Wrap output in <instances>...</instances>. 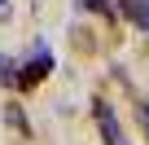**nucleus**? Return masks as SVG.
<instances>
[{"mask_svg": "<svg viewBox=\"0 0 149 145\" xmlns=\"http://www.w3.org/2000/svg\"><path fill=\"white\" fill-rule=\"evenodd\" d=\"M97 127H101L105 145H127V136H123V127H118V119H114V110L105 101H97Z\"/></svg>", "mask_w": 149, "mask_h": 145, "instance_id": "f257e3e1", "label": "nucleus"}, {"mask_svg": "<svg viewBox=\"0 0 149 145\" xmlns=\"http://www.w3.org/2000/svg\"><path fill=\"white\" fill-rule=\"evenodd\" d=\"M48 66H53V57H48V48H44V44H35V53H31V62H26V75H22V79H26V84H35V79H44V75H48Z\"/></svg>", "mask_w": 149, "mask_h": 145, "instance_id": "f03ea898", "label": "nucleus"}, {"mask_svg": "<svg viewBox=\"0 0 149 145\" xmlns=\"http://www.w3.org/2000/svg\"><path fill=\"white\" fill-rule=\"evenodd\" d=\"M9 123H13L22 136H26V119H22V110H18V106H9Z\"/></svg>", "mask_w": 149, "mask_h": 145, "instance_id": "7ed1b4c3", "label": "nucleus"}, {"mask_svg": "<svg viewBox=\"0 0 149 145\" xmlns=\"http://www.w3.org/2000/svg\"><path fill=\"white\" fill-rule=\"evenodd\" d=\"M136 114H140V127H145V136H149V101H140V106H136Z\"/></svg>", "mask_w": 149, "mask_h": 145, "instance_id": "20e7f679", "label": "nucleus"}, {"mask_svg": "<svg viewBox=\"0 0 149 145\" xmlns=\"http://www.w3.org/2000/svg\"><path fill=\"white\" fill-rule=\"evenodd\" d=\"M84 9H97V13H101V9H105V0H84Z\"/></svg>", "mask_w": 149, "mask_h": 145, "instance_id": "39448f33", "label": "nucleus"}, {"mask_svg": "<svg viewBox=\"0 0 149 145\" xmlns=\"http://www.w3.org/2000/svg\"><path fill=\"white\" fill-rule=\"evenodd\" d=\"M9 13H13V9H9V0H0V18H9Z\"/></svg>", "mask_w": 149, "mask_h": 145, "instance_id": "423d86ee", "label": "nucleus"}, {"mask_svg": "<svg viewBox=\"0 0 149 145\" xmlns=\"http://www.w3.org/2000/svg\"><path fill=\"white\" fill-rule=\"evenodd\" d=\"M145 31H149V27H145Z\"/></svg>", "mask_w": 149, "mask_h": 145, "instance_id": "0eeeda50", "label": "nucleus"}]
</instances>
